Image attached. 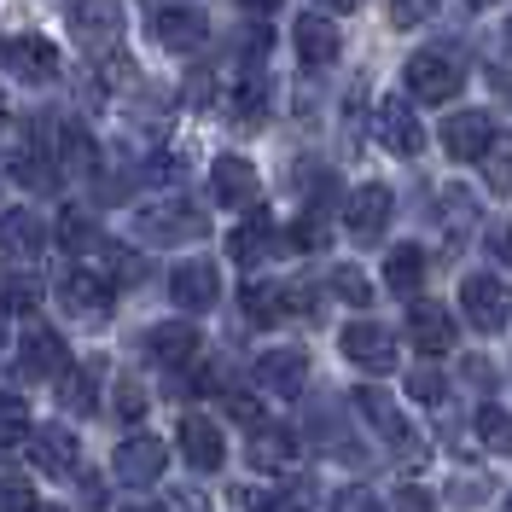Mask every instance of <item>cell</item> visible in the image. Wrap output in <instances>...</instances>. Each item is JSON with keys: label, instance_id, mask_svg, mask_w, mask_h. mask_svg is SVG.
<instances>
[{"label": "cell", "instance_id": "cell-10", "mask_svg": "<svg viewBox=\"0 0 512 512\" xmlns=\"http://www.w3.org/2000/svg\"><path fill=\"white\" fill-rule=\"evenodd\" d=\"M152 35H158V47H169V53H198L210 41V18L198 6H163L158 18H152Z\"/></svg>", "mask_w": 512, "mask_h": 512}, {"label": "cell", "instance_id": "cell-30", "mask_svg": "<svg viewBox=\"0 0 512 512\" xmlns=\"http://www.w3.org/2000/svg\"><path fill=\"white\" fill-rule=\"evenodd\" d=\"M239 297H245V315H251L256 326H274V320L286 315V297H280V286H268V280H251Z\"/></svg>", "mask_w": 512, "mask_h": 512}, {"label": "cell", "instance_id": "cell-6", "mask_svg": "<svg viewBox=\"0 0 512 512\" xmlns=\"http://www.w3.org/2000/svg\"><path fill=\"white\" fill-rule=\"evenodd\" d=\"M390 210H396V198H390V187H384V181H367V187H355V192H350V204H344V227H350V239L373 245L384 227H390Z\"/></svg>", "mask_w": 512, "mask_h": 512}, {"label": "cell", "instance_id": "cell-2", "mask_svg": "<svg viewBox=\"0 0 512 512\" xmlns=\"http://www.w3.org/2000/svg\"><path fill=\"white\" fill-rule=\"evenodd\" d=\"M460 309L478 332H507L512 326V286L495 274H466L460 280Z\"/></svg>", "mask_w": 512, "mask_h": 512}, {"label": "cell", "instance_id": "cell-7", "mask_svg": "<svg viewBox=\"0 0 512 512\" xmlns=\"http://www.w3.org/2000/svg\"><path fill=\"white\" fill-rule=\"evenodd\" d=\"M379 140L396 152V158H419V146H425V128H419V111L408 94H390L379 105Z\"/></svg>", "mask_w": 512, "mask_h": 512}, {"label": "cell", "instance_id": "cell-4", "mask_svg": "<svg viewBox=\"0 0 512 512\" xmlns=\"http://www.w3.org/2000/svg\"><path fill=\"white\" fill-rule=\"evenodd\" d=\"M402 82H408V94L419 105H448V99L460 94V64L443 59V53H414L408 70H402Z\"/></svg>", "mask_w": 512, "mask_h": 512}, {"label": "cell", "instance_id": "cell-27", "mask_svg": "<svg viewBox=\"0 0 512 512\" xmlns=\"http://www.w3.org/2000/svg\"><path fill=\"white\" fill-rule=\"evenodd\" d=\"M59 163H64V175H94V163H99L94 134L76 128V123H64L59 128Z\"/></svg>", "mask_w": 512, "mask_h": 512}, {"label": "cell", "instance_id": "cell-3", "mask_svg": "<svg viewBox=\"0 0 512 512\" xmlns=\"http://www.w3.org/2000/svg\"><path fill=\"white\" fill-rule=\"evenodd\" d=\"M163 466H169V448H163V437H146V431L123 437V443H117V454H111V472H117L128 489H146V483H158Z\"/></svg>", "mask_w": 512, "mask_h": 512}, {"label": "cell", "instance_id": "cell-1", "mask_svg": "<svg viewBox=\"0 0 512 512\" xmlns=\"http://www.w3.org/2000/svg\"><path fill=\"white\" fill-rule=\"evenodd\" d=\"M134 233H140L146 245H187V239H204L210 222H204V210H198V204L169 198V204H146V210L134 216Z\"/></svg>", "mask_w": 512, "mask_h": 512}, {"label": "cell", "instance_id": "cell-52", "mask_svg": "<svg viewBox=\"0 0 512 512\" xmlns=\"http://www.w3.org/2000/svg\"><path fill=\"white\" fill-rule=\"evenodd\" d=\"M41 512H64V507H41Z\"/></svg>", "mask_w": 512, "mask_h": 512}, {"label": "cell", "instance_id": "cell-49", "mask_svg": "<svg viewBox=\"0 0 512 512\" xmlns=\"http://www.w3.org/2000/svg\"><path fill=\"white\" fill-rule=\"evenodd\" d=\"M0 123H6V94H0Z\"/></svg>", "mask_w": 512, "mask_h": 512}, {"label": "cell", "instance_id": "cell-38", "mask_svg": "<svg viewBox=\"0 0 512 512\" xmlns=\"http://www.w3.org/2000/svg\"><path fill=\"white\" fill-rule=\"evenodd\" d=\"M437 12V0H390V24L396 30H414L419 18H431Z\"/></svg>", "mask_w": 512, "mask_h": 512}, {"label": "cell", "instance_id": "cell-12", "mask_svg": "<svg viewBox=\"0 0 512 512\" xmlns=\"http://www.w3.org/2000/svg\"><path fill=\"white\" fill-rule=\"evenodd\" d=\"M47 251V222L35 216V210H0V256H12V262H35V256Z\"/></svg>", "mask_w": 512, "mask_h": 512}, {"label": "cell", "instance_id": "cell-8", "mask_svg": "<svg viewBox=\"0 0 512 512\" xmlns=\"http://www.w3.org/2000/svg\"><path fill=\"white\" fill-rule=\"evenodd\" d=\"M495 146V117L489 111H454L443 123V152L460 163H478Z\"/></svg>", "mask_w": 512, "mask_h": 512}, {"label": "cell", "instance_id": "cell-41", "mask_svg": "<svg viewBox=\"0 0 512 512\" xmlns=\"http://www.w3.org/2000/svg\"><path fill=\"white\" fill-rule=\"evenodd\" d=\"M0 512H41L30 483H0Z\"/></svg>", "mask_w": 512, "mask_h": 512}, {"label": "cell", "instance_id": "cell-15", "mask_svg": "<svg viewBox=\"0 0 512 512\" xmlns=\"http://www.w3.org/2000/svg\"><path fill=\"white\" fill-rule=\"evenodd\" d=\"M59 303L70 315H111V280L94 268H70L59 280Z\"/></svg>", "mask_w": 512, "mask_h": 512}, {"label": "cell", "instance_id": "cell-45", "mask_svg": "<svg viewBox=\"0 0 512 512\" xmlns=\"http://www.w3.org/2000/svg\"><path fill=\"white\" fill-rule=\"evenodd\" d=\"M489 251L501 256V262H512V222H501V227H489Z\"/></svg>", "mask_w": 512, "mask_h": 512}, {"label": "cell", "instance_id": "cell-14", "mask_svg": "<svg viewBox=\"0 0 512 512\" xmlns=\"http://www.w3.org/2000/svg\"><path fill=\"white\" fill-rule=\"evenodd\" d=\"M256 384H262L268 396H303V384H309V355L303 350H268L256 361Z\"/></svg>", "mask_w": 512, "mask_h": 512}, {"label": "cell", "instance_id": "cell-40", "mask_svg": "<svg viewBox=\"0 0 512 512\" xmlns=\"http://www.w3.org/2000/svg\"><path fill=\"white\" fill-rule=\"evenodd\" d=\"M227 414L256 431V425H262V402H256V396H245V390H227Z\"/></svg>", "mask_w": 512, "mask_h": 512}, {"label": "cell", "instance_id": "cell-21", "mask_svg": "<svg viewBox=\"0 0 512 512\" xmlns=\"http://www.w3.org/2000/svg\"><path fill=\"white\" fill-rule=\"evenodd\" d=\"M181 454H187V466H198V472H216V466L227 460V443H222V431H216L210 419L187 414L181 419Z\"/></svg>", "mask_w": 512, "mask_h": 512}, {"label": "cell", "instance_id": "cell-25", "mask_svg": "<svg viewBox=\"0 0 512 512\" xmlns=\"http://www.w3.org/2000/svg\"><path fill=\"white\" fill-rule=\"evenodd\" d=\"M245 501L256 512H315V489L303 478H291V483H274V489H251Z\"/></svg>", "mask_w": 512, "mask_h": 512}, {"label": "cell", "instance_id": "cell-51", "mask_svg": "<svg viewBox=\"0 0 512 512\" xmlns=\"http://www.w3.org/2000/svg\"><path fill=\"white\" fill-rule=\"evenodd\" d=\"M507 47H512V24H507Z\"/></svg>", "mask_w": 512, "mask_h": 512}, {"label": "cell", "instance_id": "cell-31", "mask_svg": "<svg viewBox=\"0 0 512 512\" xmlns=\"http://www.w3.org/2000/svg\"><path fill=\"white\" fill-rule=\"evenodd\" d=\"M59 245H64V251H94V245H99L94 216H82V210H64V216H59Z\"/></svg>", "mask_w": 512, "mask_h": 512}, {"label": "cell", "instance_id": "cell-22", "mask_svg": "<svg viewBox=\"0 0 512 512\" xmlns=\"http://www.w3.org/2000/svg\"><path fill=\"white\" fill-rule=\"evenodd\" d=\"M355 408H361V414H367L373 425H379V431H384V443H390V448L414 454V431L402 425V414L390 408V396H384V390H355Z\"/></svg>", "mask_w": 512, "mask_h": 512}, {"label": "cell", "instance_id": "cell-20", "mask_svg": "<svg viewBox=\"0 0 512 512\" xmlns=\"http://www.w3.org/2000/svg\"><path fill=\"white\" fill-rule=\"evenodd\" d=\"M146 355L163 361V367H187L192 355H198V326H187V320H163V326H152V332H146Z\"/></svg>", "mask_w": 512, "mask_h": 512}, {"label": "cell", "instance_id": "cell-13", "mask_svg": "<svg viewBox=\"0 0 512 512\" xmlns=\"http://www.w3.org/2000/svg\"><path fill=\"white\" fill-rule=\"evenodd\" d=\"M30 460H35V472H47V478H70L76 460H82V443L64 425H41L30 437Z\"/></svg>", "mask_w": 512, "mask_h": 512}, {"label": "cell", "instance_id": "cell-28", "mask_svg": "<svg viewBox=\"0 0 512 512\" xmlns=\"http://www.w3.org/2000/svg\"><path fill=\"white\" fill-rule=\"evenodd\" d=\"M419 280H425V256H419V245H396L390 262H384V286L402 291V297H414Z\"/></svg>", "mask_w": 512, "mask_h": 512}, {"label": "cell", "instance_id": "cell-17", "mask_svg": "<svg viewBox=\"0 0 512 512\" xmlns=\"http://www.w3.org/2000/svg\"><path fill=\"white\" fill-rule=\"evenodd\" d=\"M169 297L181 303V309H210L216 297H222V280H216V268L210 262H181L175 274H169Z\"/></svg>", "mask_w": 512, "mask_h": 512}, {"label": "cell", "instance_id": "cell-39", "mask_svg": "<svg viewBox=\"0 0 512 512\" xmlns=\"http://www.w3.org/2000/svg\"><path fill=\"white\" fill-rule=\"evenodd\" d=\"M233 111H239V117H245V123H256V117H262V82H239V88H233Z\"/></svg>", "mask_w": 512, "mask_h": 512}, {"label": "cell", "instance_id": "cell-46", "mask_svg": "<svg viewBox=\"0 0 512 512\" xmlns=\"http://www.w3.org/2000/svg\"><path fill=\"white\" fill-rule=\"evenodd\" d=\"M320 6H326V12H355L361 0H320Z\"/></svg>", "mask_w": 512, "mask_h": 512}, {"label": "cell", "instance_id": "cell-47", "mask_svg": "<svg viewBox=\"0 0 512 512\" xmlns=\"http://www.w3.org/2000/svg\"><path fill=\"white\" fill-rule=\"evenodd\" d=\"M245 6H251V12H274V6H280V0H245Z\"/></svg>", "mask_w": 512, "mask_h": 512}, {"label": "cell", "instance_id": "cell-53", "mask_svg": "<svg viewBox=\"0 0 512 512\" xmlns=\"http://www.w3.org/2000/svg\"><path fill=\"white\" fill-rule=\"evenodd\" d=\"M134 512H146V507H134Z\"/></svg>", "mask_w": 512, "mask_h": 512}, {"label": "cell", "instance_id": "cell-54", "mask_svg": "<svg viewBox=\"0 0 512 512\" xmlns=\"http://www.w3.org/2000/svg\"><path fill=\"white\" fill-rule=\"evenodd\" d=\"M507 512H512V501H507Z\"/></svg>", "mask_w": 512, "mask_h": 512}, {"label": "cell", "instance_id": "cell-44", "mask_svg": "<svg viewBox=\"0 0 512 512\" xmlns=\"http://www.w3.org/2000/svg\"><path fill=\"white\" fill-rule=\"evenodd\" d=\"M163 512H204V495H198V489H175Z\"/></svg>", "mask_w": 512, "mask_h": 512}, {"label": "cell", "instance_id": "cell-11", "mask_svg": "<svg viewBox=\"0 0 512 512\" xmlns=\"http://www.w3.org/2000/svg\"><path fill=\"white\" fill-rule=\"evenodd\" d=\"M344 355L355 367H367V373H390L396 367V338L379 320H355V326H344Z\"/></svg>", "mask_w": 512, "mask_h": 512}, {"label": "cell", "instance_id": "cell-37", "mask_svg": "<svg viewBox=\"0 0 512 512\" xmlns=\"http://www.w3.org/2000/svg\"><path fill=\"white\" fill-rule=\"evenodd\" d=\"M332 512H384V501L373 495V489L350 483V489H338V495H332Z\"/></svg>", "mask_w": 512, "mask_h": 512}, {"label": "cell", "instance_id": "cell-33", "mask_svg": "<svg viewBox=\"0 0 512 512\" xmlns=\"http://www.w3.org/2000/svg\"><path fill=\"white\" fill-rule=\"evenodd\" d=\"M478 163H483V181H489V192H512V140H495Z\"/></svg>", "mask_w": 512, "mask_h": 512}, {"label": "cell", "instance_id": "cell-43", "mask_svg": "<svg viewBox=\"0 0 512 512\" xmlns=\"http://www.w3.org/2000/svg\"><path fill=\"white\" fill-rule=\"evenodd\" d=\"M117 414H123V419H140V414H146V396H140V384H117Z\"/></svg>", "mask_w": 512, "mask_h": 512}, {"label": "cell", "instance_id": "cell-29", "mask_svg": "<svg viewBox=\"0 0 512 512\" xmlns=\"http://www.w3.org/2000/svg\"><path fill=\"white\" fill-rule=\"evenodd\" d=\"M12 181L18 187H30V192H59V175L64 169H53V158H41V152H12Z\"/></svg>", "mask_w": 512, "mask_h": 512}, {"label": "cell", "instance_id": "cell-24", "mask_svg": "<svg viewBox=\"0 0 512 512\" xmlns=\"http://www.w3.org/2000/svg\"><path fill=\"white\" fill-rule=\"evenodd\" d=\"M35 303H41V280H35V268L6 262V268H0V309H6V315H35Z\"/></svg>", "mask_w": 512, "mask_h": 512}, {"label": "cell", "instance_id": "cell-26", "mask_svg": "<svg viewBox=\"0 0 512 512\" xmlns=\"http://www.w3.org/2000/svg\"><path fill=\"white\" fill-rule=\"evenodd\" d=\"M227 251H233V262H256V256L274 251V222H268V210H251V222L227 239Z\"/></svg>", "mask_w": 512, "mask_h": 512}, {"label": "cell", "instance_id": "cell-5", "mask_svg": "<svg viewBox=\"0 0 512 512\" xmlns=\"http://www.w3.org/2000/svg\"><path fill=\"white\" fill-rule=\"evenodd\" d=\"M0 64L24 82H53L59 76V47L47 35H6L0 41Z\"/></svg>", "mask_w": 512, "mask_h": 512}, {"label": "cell", "instance_id": "cell-16", "mask_svg": "<svg viewBox=\"0 0 512 512\" xmlns=\"http://www.w3.org/2000/svg\"><path fill=\"white\" fill-rule=\"evenodd\" d=\"M256 169L245 158H216V169H210V192H216V204H227V210H251L256 204Z\"/></svg>", "mask_w": 512, "mask_h": 512}, {"label": "cell", "instance_id": "cell-36", "mask_svg": "<svg viewBox=\"0 0 512 512\" xmlns=\"http://www.w3.org/2000/svg\"><path fill=\"white\" fill-rule=\"evenodd\" d=\"M332 291H338L344 303H355V309H361V303H373L367 274H361V268H350V262H344V268H332Z\"/></svg>", "mask_w": 512, "mask_h": 512}, {"label": "cell", "instance_id": "cell-32", "mask_svg": "<svg viewBox=\"0 0 512 512\" xmlns=\"http://www.w3.org/2000/svg\"><path fill=\"white\" fill-rule=\"evenodd\" d=\"M30 437V408H24V396H0V448L24 443Z\"/></svg>", "mask_w": 512, "mask_h": 512}, {"label": "cell", "instance_id": "cell-35", "mask_svg": "<svg viewBox=\"0 0 512 512\" xmlns=\"http://www.w3.org/2000/svg\"><path fill=\"white\" fill-rule=\"evenodd\" d=\"M94 384H99V367H82V373H64V408L88 414V408H94Z\"/></svg>", "mask_w": 512, "mask_h": 512}, {"label": "cell", "instance_id": "cell-48", "mask_svg": "<svg viewBox=\"0 0 512 512\" xmlns=\"http://www.w3.org/2000/svg\"><path fill=\"white\" fill-rule=\"evenodd\" d=\"M466 6H495V0H466Z\"/></svg>", "mask_w": 512, "mask_h": 512}, {"label": "cell", "instance_id": "cell-42", "mask_svg": "<svg viewBox=\"0 0 512 512\" xmlns=\"http://www.w3.org/2000/svg\"><path fill=\"white\" fill-rule=\"evenodd\" d=\"M408 396H414V402H443V379H437L431 367H419L414 379H408Z\"/></svg>", "mask_w": 512, "mask_h": 512}, {"label": "cell", "instance_id": "cell-50", "mask_svg": "<svg viewBox=\"0 0 512 512\" xmlns=\"http://www.w3.org/2000/svg\"><path fill=\"white\" fill-rule=\"evenodd\" d=\"M0 315H6V309H0ZM0 344H6V326H0Z\"/></svg>", "mask_w": 512, "mask_h": 512}, {"label": "cell", "instance_id": "cell-9", "mask_svg": "<svg viewBox=\"0 0 512 512\" xmlns=\"http://www.w3.org/2000/svg\"><path fill=\"white\" fill-rule=\"evenodd\" d=\"M18 367H24V379H64L70 373V350H64V338L53 326H30L24 344H18Z\"/></svg>", "mask_w": 512, "mask_h": 512}, {"label": "cell", "instance_id": "cell-34", "mask_svg": "<svg viewBox=\"0 0 512 512\" xmlns=\"http://www.w3.org/2000/svg\"><path fill=\"white\" fill-rule=\"evenodd\" d=\"M478 437L495 448V454H512V414L507 408H483L478 414Z\"/></svg>", "mask_w": 512, "mask_h": 512}, {"label": "cell", "instance_id": "cell-19", "mask_svg": "<svg viewBox=\"0 0 512 512\" xmlns=\"http://www.w3.org/2000/svg\"><path fill=\"white\" fill-rule=\"evenodd\" d=\"M408 338H414L425 355L454 350V315H448L443 303H414V309H408Z\"/></svg>", "mask_w": 512, "mask_h": 512}, {"label": "cell", "instance_id": "cell-18", "mask_svg": "<svg viewBox=\"0 0 512 512\" xmlns=\"http://www.w3.org/2000/svg\"><path fill=\"white\" fill-rule=\"evenodd\" d=\"M291 41H297V59L309 64V70H326V64L338 59V47H344L338 30H332L320 12H303V18H297V30H291Z\"/></svg>", "mask_w": 512, "mask_h": 512}, {"label": "cell", "instance_id": "cell-23", "mask_svg": "<svg viewBox=\"0 0 512 512\" xmlns=\"http://www.w3.org/2000/svg\"><path fill=\"white\" fill-rule=\"evenodd\" d=\"M251 466H262V472H286V466H297V437L280 431V425H256Z\"/></svg>", "mask_w": 512, "mask_h": 512}]
</instances>
